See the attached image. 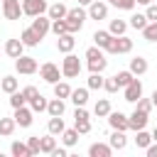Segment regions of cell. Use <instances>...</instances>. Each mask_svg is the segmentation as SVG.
<instances>
[{
	"label": "cell",
	"mask_w": 157,
	"mask_h": 157,
	"mask_svg": "<svg viewBox=\"0 0 157 157\" xmlns=\"http://www.w3.org/2000/svg\"><path fill=\"white\" fill-rule=\"evenodd\" d=\"M0 91H5V93L17 91V78H15V76H2V81H0Z\"/></svg>",
	"instance_id": "34"
},
{
	"label": "cell",
	"mask_w": 157,
	"mask_h": 157,
	"mask_svg": "<svg viewBox=\"0 0 157 157\" xmlns=\"http://www.w3.org/2000/svg\"><path fill=\"white\" fill-rule=\"evenodd\" d=\"M128 52H132V39H130V37H125V34L113 37V44H110L108 54H128Z\"/></svg>",
	"instance_id": "4"
},
{
	"label": "cell",
	"mask_w": 157,
	"mask_h": 157,
	"mask_svg": "<svg viewBox=\"0 0 157 157\" xmlns=\"http://www.w3.org/2000/svg\"><path fill=\"white\" fill-rule=\"evenodd\" d=\"M130 71H132L135 76H142V74H147V59H142V56H135V59H130Z\"/></svg>",
	"instance_id": "21"
},
{
	"label": "cell",
	"mask_w": 157,
	"mask_h": 157,
	"mask_svg": "<svg viewBox=\"0 0 157 157\" xmlns=\"http://www.w3.org/2000/svg\"><path fill=\"white\" fill-rule=\"evenodd\" d=\"M10 152H12V157H32L27 142H20V140H15V142L10 145Z\"/></svg>",
	"instance_id": "27"
},
{
	"label": "cell",
	"mask_w": 157,
	"mask_h": 157,
	"mask_svg": "<svg viewBox=\"0 0 157 157\" xmlns=\"http://www.w3.org/2000/svg\"><path fill=\"white\" fill-rule=\"evenodd\" d=\"M71 103L74 105H86V101H88V86L86 88H71Z\"/></svg>",
	"instance_id": "20"
},
{
	"label": "cell",
	"mask_w": 157,
	"mask_h": 157,
	"mask_svg": "<svg viewBox=\"0 0 157 157\" xmlns=\"http://www.w3.org/2000/svg\"><path fill=\"white\" fill-rule=\"evenodd\" d=\"M108 125L113 128V130H130V123H128V115L125 113H120V110H110L108 113Z\"/></svg>",
	"instance_id": "6"
},
{
	"label": "cell",
	"mask_w": 157,
	"mask_h": 157,
	"mask_svg": "<svg viewBox=\"0 0 157 157\" xmlns=\"http://www.w3.org/2000/svg\"><path fill=\"white\" fill-rule=\"evenodd\" d=\"M66 20V27H69V32H78L81 27H83V22L81 20H71V17H64Z\"/></svg>",
	"instance_id": "45"
},
{
	"label": "cell",
	"mask_w": 157,
	"mask_h": 157,
	"mask_svg": "<svg viewBox=\"0 0 157 157\" xmlns=\"http://www.w3.org/2000/svg\"><path fill=\"white\" fill-rule=\"evenodd\" d=\"M108 32H110L113 37H120V34H125V32H128V22H125V20H110Z\"/></svg>",
	"instance_id": "29"
},
{
	"label": "cell",
	"mask_w": 157,
	"mask_h": 157,
	"mask_svg": "<svg viewBox=\"0 0 157 157\" xmlns=\"http://www.w3.org/2000/svg\"><path fill=\"white\" fill-rule=\"evenodd\" d=\"M15 123L20 125V128H29L32 125V120H34V113H32V108H27V105H20V108H15Z\"/></svg>",
	"instance_id": "7"
},
{
	"label": "cell",
	"mask_w": 157,
	"mask_h": 157,
	"mask_svg": "<svg viewBox=\"0 0 157 157\" xmlns=\"http://www.w3.org/2000/svg\"><path fill=\"white\" fill-rule=\"evenodd\" d=\"M91 115H88V110L83 108V105H76V110H74V120H88Z\"/></svg>",
	"instance_id": "48"
},
{
	"label": "cell",
	"mask_w": 157,
	"mask_h": 157,
	"mask_svg": "<svg viewBox=\"0 0 157 157\" xmlns=\"http://www.w3.org/2000/svg\"><path fill=\"white\" fill-rule=\"evenodd\" d=\"M20 39H22V44H25V47H37V44L42 42V37H39V34H37L32 27L22 29V32H20Z\"/></svg>",
	"instance_id": "16"
},
{
	"label": "cell",
	"mask_w": 157,
	"mask_h": 157,
	"mask_svg": "<svg viewBox=\"0 0 157 157\" xmlns=\"http://www.w3.org/2000/svg\"><path fill=\"white\" fill-rule=\"evenodd\" d=\"M15 69H17V74H25V76H29V74H34L39 66H37V59L34 56H17L15 59Z\"/></svg>",
	"instance_id": "3"
},
{
	"label": "cell",
	"mask_w": 157,
	"mask_h": 157,
	"mask_svg": "<svg viewBox=\"0 0 157 157\" xmlns=\"http://www.w3.org/2000/svg\"><path fill=\"white\" fill-rule=\"evenodd\" d=\"M61 142H64L66 147H74V145L78 142V130H76V128H64V132H61Z\"/></svg>",
	"instance_id": "24"
},
{
	"label": "cell",
	"mask_w": 157,
	"mask_h": 157,
	"mask_svg": "<svg viewBox=\"0 0 157 157\" xmlns=\"http://www.w3.org/2000/svg\"><path fill=\"white\" fill-rule=\"evenodd\" d=\"M39 147H42V152L44 155H52V150L56 147V135H44V137H39Z\"/></svg>",
	"instance_id": "26"
},
{
	"label": "cell",
	"mask_w": 157,
	"mask_h": 157,
	"mask_svg": "<svg viewBox=\"0 0 157 157\" xmlns=\"http://www.w3.org/2000/svg\"><path fill=\"white\" fill-rule=\"evenodd\" d=\"M64 128H66V125H64V118H61V115H52V118H49L47 130H49L52 135H61V132H64Z\"/></svg>",
	"instance_id": "23"
},
{
	"label": "cell",
	"mask_w": 157,
	"mask_h": 157,
	"mask_svg": "<svg viewBox=\"0 0 157 157\" xmlns=\"http://www.w3.org/2000/svg\"><path fill=\"white\" fill-rule=\"evenodd\" d=\"M108 2H113V0H108Z\"/></svg>",
	"instance_id": "58"
},
{
	"label": "cell",
	"mask_w": 157,
	"mask_h": 157,
	"mask_svg": "<svg viewBox=\"0 0 157 157\" xmlns=\"http://www.w3.org/2000/svg\"><path fill=\"white\" fill-rule=\"evenodd\" d=\"M98 56H103V49H101V47L93 44V47L86 49V59H98Z\"/></svg>",
	"instance_id": "46"
},
{
	"label": "cell",
	"mask_w": 157,
	"mask_h": 157,
	"mask_svg": "<svg viewBox=\"0 0 157 157\" xmlns=\"http://www.w3.org/2000/svg\"><path fill=\"white\" fill-rule=\"evenodd\" d=\"M115 78H118V86H120V88H125V86L135 78V74L128 69V71H118V74H115Z\"/></svg>",
	"instance_id": "37"
},
{
	"label": "cell",
	"mask_w": 157,
	"mask_h": 157,
	"mask_svg": "<svg viewBox=\"0 0 157 157\" xmlns=\"http://www.w3.org/2000/svg\"><path fill=\"white\" fill-rule=\"evenodd\" d=\"M37 93H39V91H37L34 86H25V88H22V96H25V101H27V103H29V101H32Z\"/></svg>",
	"instance_id": "50"
},
{
	"label": "cell",
	"mask_w": 157,
	"mask_h": 157,
	"mask_svg": "<svg viewBox=\"0 0 157 157\" xmlns=\"http://www.w3.org/2000/svg\"><path fill=\"white\" fill-rule=\"evenodd\" d=\"M150 101H152V105H157V88L152 91V98H150Z\"/></svg>",
	"instance_id": "54"
},
{
	"label": "cell",
	"mask_w": 157,
	"mask_h": 157,
	"mask_svg": "<svg viewBox=\"0 0 157 157\" xmlns=\"http://www.w3.org/2000/svg\"><path fill=\"white\" fill-rule=\"evenodd\" d=\"M47 103H49V101H47L42 93H37V96L29 101V108H32V113H42V110H47Z\"/></svg>",
	"instance_id": "32"
},
{
	"label": "cell",
	"mask_w": 157,
	"mask_h": 157,
	"mask_svg": "<svg viewBox=\"0 0 157 157\" xmlns=\"http://www.w3.org/2000/svg\"><path fill=\"white\" fill-rule=\"evenodd\" d=\"M2 15H5V20H20L22 2L20 0H2Z\"/></svg>",
	"instance_id": "8"
},
{
	"label": "cell",
	"mask_w": 157,
	"mask_h": 157,
	"mask_svg": "<svg viewBox=\"0 0 157 157\" xmlns=\"http://www.w3.org/2000/svg\"><path fill=\"white\" fill-rule=\"evenodd\" d=\"M39 74H42V78L47 81V83H56L59 78H61V69L56 66V64H52V61H47V64H42L39 66Z\"/></svg>",
	"instance_id": "5"
},
{
	"label": "cell",
	"mask_w": 157,
	"mask_h": 157,
	"mask_svg": "<svg viewBox=\"0 0 157 157\" xmlns=\"http://www.w3.org/2000/svg\"><path fill=\"white\" fill-rule=\"evenodd\" d=\"M113 5L118 10H132L135 7V0H113Z\"/></svg>",
	"instance_id": "49"
},
{
	"label": "cell",
	"mask_w": 157,
	"mask_h": 157,
	"mask_svg": "<svg viewBox=\"0 0 157 157\" xmlns=\"http://www.w3.org/2000/svg\"><path fill=\"white\" fill-rule=\"evenodd\" d=\"M81 74V61H78V56H74L71 52L64 56V61H61V76L64 78H76Z\"/></svg>",
	"instance_id": "1"
},
{
	"label": "cell",
	"mask_w": 157,
	"mask_h": 157,
	"mask_svg": "<svg viewBox=\"0 0 157 157\" xmlns=\"http://www.w3.org/2000/svg\"><path fill=\"white\" fill-rule=\"evenodd\" d=\"M103 88L108 91V93H115L120 86H118V78L115 76H110V78H103Z\"/></svg>",
	"instance_id": "43"
},
{
	"label": "cell",
	"mask_w": 157,
	"mask_h": 157,
	"mask_svg": "<svg viewBox=\"0 0 157 157\" xmlns=\"http://www.w3.org/2000/svg\"><path fill=\"white\" fill-rule=\"evenodd\" d=\"M0 2H2V0H0Z\"/></svg>",
	"instance_id": "59"
},
{
	"label": "cell",
	"mask_w": 157,
	"mask_h": 157,
	"mask_svg": "<svg viewBox=\"0 0 157 157\" xmlns=\"http://www.w3.org/2000/svg\"><path fill=\"white\" fill-rule=\"evenodd\" d=\"M54 96H56V98H64V101H66V98L71 96V86H69L66 81H56V83H54Z\"/></svg>",
	"instance_id": "31"
},
{
	"label": "cell",
	"mask_w": 157,
	"mask_h": 157,
	"mask_svg": "<svg viewBox=\"0 0 157 157\" xmlns=\"http://www.w3.org/2000/svg\"><path fill=\"white\" fill-rule=\"evenodd\" d=\"M88 155H91V157H110V155H113V147L105 145V142H93V145L88 147Z\"/></svg>",
	"instance_id": "17"
},
{
	"label": "cell",
	"mask_w": 157,
	"mask_h": 157,
	"mask_svg": "<svg viewBox=\"0 0 157 157\" xmlns=\"http://www.w3.org/2000/svg\"><path fill=\"white\" fill-rule=\"evenodd\" d=\"M108 66V59L105 56H98V59H88V71L91 74H103Z\"/></svg>",
	"instance_id": "25"
},
{
	"label": "cell",
	"mask_w": 157,
	"mask_h": 157,
	"mask_svg": "<svg viewBox=\"0 0 157 157\" xmlns=\"http://www.w3.org/2000/svg\"><path fill=\"white\" fill-rule=\"evenodd\" d=\"M93 0H78V5H91Z\"/></svg>",
	"instance_id": "57"
},
{
	"label": "cell",
	"mask_w": 157,
	"mask_h": 157,
	"mask_svg": "<svg viewBox=\"0 0 157 157\" xmlns=\"http://www.w3.org/2000/svg\"><path fill=\"white\" fill-rule=\"evenodd\" d=\"M145 17H147L150 22H157V5H155V2H150V5H147V12H145Z\"/></svg>",
	"instance_id": "51"
},
{
	"label": "cell",
	"mask_w": 157,
	"mask_h": 157,
	"mask_svg": "<svg viewBox=\"0 0 157 157\" xmlns=\"http://www.w3.org/2000/svg\"><path fill=\"white\" fill-rule=\"evenodd\" d=\"M22 49H25L22 39H7V42H5V54H7L10 59H17V56H22Z\"/></svg>",
	"instance_id": "15"
},
{
	"label": "cell",
	"mask_w": 157,
	"mask_h": 157,
	"mask_svg": "<svg viewBox=\"0 0 157 157\" xmlns=\"http://www.w3.org/2000/svg\"><path fill=\"white\" fill-rule=\"evenodd\" d=\"M27 101H25V96H22V91H12L10 93V105L12 108H20V105H25Z\"/></svg>",
	"instance_id": "41"
},
{
	"label": "cell",
	"mask_w": 157,
	"mask_h": 157,
	"mask_svg": "<svg viewBox=\"0 0 157 157\" xmlns=\"http://www.w3.org/2000/svg\"><path fill=\"white\" fill-rule=\"evenodd\" d=\"M66 12H69V7H66L64 2H54L52 7H47L49 20H64V17H66Z\"/></svg>",
	"instance_id": "18"
},
{
	"label": "cell",
	"mask_w": 157,
	"mask_h": 157,
	"mask_svg": "<svg viewBox=\"0 0 157 157\" xmlns=\"http://www.w3.org/2000/svg\"><path fill=\"white\" fill-rule=\"evenodd\" d=\"M152 142H157V128L152 130Z\"/></svg>",
	"instance_id": "56"
},
{
	"label": "cell",
	"mask_w": 157,
	"mask_h": 157,
	"mask_svg": "<svg viewBox=\"0 0 157 157\" xmlns=\"http://www.w3.org/2000/svg\"><path fill=\"white\" fill-rule=\"evenodd\" d=\"M142 37L147 42H157V22H147L145 29H142Z\"/></svg>",
	"instance_id": "36"
},
{
	"label": "cell",
	"mask_w": 157,
	"mask_h": 157,
	"mask_svg": "<svg viewBox=\"0 0 157 157\" xmlns=\"http://www.w3.org/2000/svg\"><path fill=\"white\" fill-rule=\"evenodd\" d=\"M145 150H147V157H157V142H150Z\"/></svg>",
	"instance_id": "53"
},
{
	"label": "cell",
	"mask_w": 157,
	"mask_h": 157,
	"mask_svg": "<svg viewBox=\"0 0 157 157\" xmlns=\"http://www.w3.org/2000/svg\"><path fill=\"white\" fill-rule=\"evenodd\" d=\"M135 103H137V108H140V110H145V113H150V110H152V101H150V98H142V96H140Z\"/></svg>",
	"instance_id": "47"
},
{
	"label": "cell",
	"mask_w": 157,
	"mask_h": 157,
	"mask_svg": "<svg viewBox=\"0 0 157 157\" xmlns=\"http://www.w3.org/2000/svg\"><path fill=\"white\" fill-rule=\"evenodd\" d=\"M140 96H142V81L135 76V78L125 86V101H128V103H135Z\"/></svg>",
	"instance_id": "10"
},
{
	"label": "cell",
	"mask_w": 157,
	"mask_h": 157,
	"mask_svg": "<svg viewBox=\"0 0 157 157\" xmlns=\"http://www.w3.org/2000/svg\"><path fill=\"white\" fill-rule=\"evenodd\" d=\"M88 17H91V20H105V17H108V5L101 2V0H93V2L88 5Z\"/></svg>",
	"instance_id": "12"
},
{
	"label": "cell",
	"mask_w": 157,
	"mask_h": 157,
	"mask_svg": "<svg viewBox=\"0 0 157 157\" xmlns=\"http://www.w3.org/2000/svg\"><path fill=\"white\" fill-rule=\"evenodd\" d=\"M103 88V76L101 74H91L88 76V91H101Z\"/></svg>",
	"instance_id": "38"
},
{
	"label": "cell",
	"mask_w": 157,
	"mask_h": 157,
	"mask_svg": "<svg viewBox=\"0 0 157 157\" xmlns=\"http://www.w3.org/2000/svg\"><path fill=\"white\" fill-rule=\"evenodd\" d=\"M147 22H150V20H147L145 15H140V12H137V15H132V17H130V22H128V25H130L132 29H140V32H142Z\"/></svg>",
	"instance_id": "35"
},
{
	"label": "cell",
	"mask_w": 157,
	"mask_h": 157,
	"mask_svg": "<svg viewBox=\"0 0 157 157\" xmlns=\"http://www.w3.org/2000/svg\"><path fill=\"white\" fill-rule=\"evenodd\" d=\"M93 42H96V47H101V49H110V44H113V34L110 32H105V29H96L93 32Z\"/></svg>",
	"instance_id": "14"
},
{
	"label": "cell",
	"mask_w": 157,
	"mask_h": 157,
	"mask_svg": "<svg viewBox=\"0 0 157 157\" xmlns=\"http://www.w3.org/2000/svg\"><path fill=\"white\" fill-rule=\"evenodd\" d=\"M108 145H110L113 150H125V145H128V137H125V132H123V130H113V135H110Z\"/></svg>",
	"instance_id": "19"
},
{
	"label": "cell",
	"mask_w": 157,
	"mask_h": 157,
	"mask_svg": "<svg viewBox=\"0 0 157 157\" xmlns=\"http://www.w3.org/2000/svg\"><path fill=\"white\" fill-rule=\"evenodd\" d=\"M135 132H137V135H135V145L145 150V147H147V145L152 142V135H150V132H147L145 128H142V130H135Z\"/></svg>",
	"instance_id": "33"
},
{
	"label": "cell",
	"mask_w": 157,
	"mask_h": 157,
	"mask_svg": "<svg viewBox=\"0 0 157 157\" xmlns=\"http://www.w3.org/2000/svg\"><path fill=\"white\" fill-rule=\"evenodd\" d=\"M64 110H66L64 98H52V101L47 103V113H49V115H64Z\"/></svg>",
	"instance_id": "22"
},
{
	"label": "cell",
	"mask_w": 157,
	"mask_h": 157,
	"mask_svg": "<svg viewBox=\"0 0 157 157\" xmlns=\"http://www.w3.org/2000/svg\"><path fill=\"white\" fill-rule=\"evenodd\" d=\"M15 128H17L15 118H0V135H2V137H10V135L15 132Z\"/></svg>",
	"instance_id": "28"
},
{
	"label": "cell",
	"mask_w": 157,
	"mask_h": 157,
	"mask_svg": "<svg viewBox=\"0 0 157 157\" xmlns=\"http://www.w3.org/2000/svg\"><path fill=\"white\" fill-rule=\"evenodd\" d=\"M47 12V0H22V15L37 17Z\"/></svg>",
	"instance_id": "2"
},
{
	"label": "cell",
	"mask_w": 157,
	"mask_h": 157,
	"mask_svg": "<svg viewBox=\"0 0 157 157\" xmlns=\"http://www.w3.org/2000/svg\"><path fill=\"white\" fill-rule=\"evenodd\" d=\"M32 29L44 39V34L52 29V20H49V15H47V17H44V15H37V17L32 20Z\"/></svg>",
	"instance_id": "13"
},
{
	"label": "cell",
	"mask_w": 157,
	"mask_h": 157,
	"mask_svg": "<svg viewBox=\"0 0 157 157\" xmlns=\"http://www.w3.org/2000/svg\"><path fill=\"white\" fill-rule=\"evenodd\" d=\"M74 128L78 130V135L91 132V118H88V120H74Z\"/></svg>",
	"instance_id": "42"
},
{
	"label": "cell",
	"mask_w": 157,
	"mask_h": 157,
	"mask_svg": "<svg viewBox=\"0 0 157 157\" xmlns=\"http://www.w3.org/2000/svg\"><path fill=\"white\" fill-rule=\"evenodd\" d=\"M52 32L59 37V34H64V32H69V27H66V20H52Z\"/></svg>",
	"instance_id": "40"
},
{
	"label": "cell",
	"mask_w": 157,
	"mask_h": 157,
	"mask_svg": "<svg viewBox=\"0 0 157 157\" xmlns=\"http://www.w3.org/2000/svg\"><path fill=\"white\" fill-rule=\"evenodd\" d=\"M66 155H69V152H66V145H64V147H54V150H52V157H66Z\"/></svg>",
	"instance_id": "52"
},
{
	"label": "cell",
	"mask_w": 157,
	"mask_h": 157,
	"mask_svg": "<svg viewBox=\"0 0 157 157\" xmlns=\"http://www.w3.org/2000/svg\"><path fill=\"white\" fill-rule=\"evenodd\" d=\"M66 17H71V20H81V22H86V17H88V12L78 5V7H74V10H69L66 12Z\"/></svg>",
	"instance_id": "39"
},
{
	"label": "cell",
	"mask_w": 157,
	"mask_h": 157,
	"mask_svg": "<svg viewBox=\"0 0 157 157\" xmlns=\"http://www.w3.org/2000/svg\"><path fill=\"white\" fill-rule=\"evenodd\" d=\"M135 2H140V5H150V2H155V0H135Z\"/></svg>",
	"instance_id": "55"
},
{
	"label": "cell",
	"mask_w": 157,
	"mask_h": 157,
	"mask_svg": "<svg viewBox=\"0 0 157 157\" xmlns=\"http://www.w3.org/2000/svg\"><path fill=\"white\" fill-rule=\"evenodd\" d=\"M74 47H76L74 32H64V34H59V37H56V49H59L61 54H69V52H74Z\"/></svg>",
	"instance_id": "9"
},
{
	"label": "cell",
	"mask_w": 157,
	"mask_h": 157,
	"mask_svg": "<svg viewBox=\"0 0 157 157\" xmlns=\"http://www.w3.org/2000/svg\"><path fill=\"white\" fill-rule=\"evenodd\" d=\"M27 147H29V155H39V152H42L39 137H27Z\"/></svg>",
	"instance_id": "44"
},
{
	"label": "cell",
	"mask_w": 157,
	"mask_h": 157,
	"mask_svg": "<svg viewBox=\"0 0 157 157\" xmlns=\"http://www.w3.org/2000/svg\"><path fill=\"white\" fill-rule=\"evenodd\" d=\"M147 115H150V113H145V110H140V108H135V110H132V115H128V123H130V130H142V128L147 125Z\"/></svg>",
	"instance_id": "11"
},
{
	"label": "cell",
	"mask_w": 157,
	"mask_h": 157,
	"mask_svg": "<svg viewBox=\"0 0 157 157\" xmlns=\"http://www.w3.org/2000/svg\"><path fill=\"white\" fill-rule=\"evenodd\" d=\"M110 110H113V108H110V101H108V98H101V101L93 105V113H96L98 118H108Z\"/></svg>",
	"instance_id": "30"
}]
</instances>
